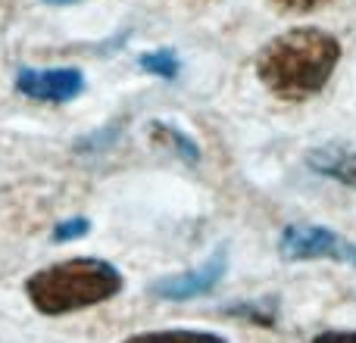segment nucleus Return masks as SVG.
Masks as SVG:
<instances>
[{"label":"nucleus","instance_id":"4","mask_svg":"<svg viewBox=\"0 0 356 343\" xmlns=\"http://www.w3.org/2000/svg\"><path fill=\"white\" fill-rule=\"evenodd\" d=\"M225 271H228V250L219 246L200 269L178 271V275H166V278L150 281L147 294L156 296V300H172V303L194 300V296H203L213 287H219V281L225 278Z\"/></svg>","mask_w":356,"mask_h":343},{"label":"nucleus","instance_id":"8","mask_svg":"<svg viewBox=\"0 0 356 343\" xmlns=\"http://www.w3.org/2000/svg\"><path fill=\"white\" fill-rule=\"evenodd\" d=\"M150 137L154 141H160L163 147H172L181 160L188 162H200V147H197L194 137H188L181 128H175V125L169 122H150Z\"/></svg>","mask_w":356,"mask_h":343},{"label":"nucleus","instance_id":"6","mask_svg":"<svg viewBox=\"0 0 356 343\" xmlns=\"http://www.w3.org/2000/svg\"><path fill=\"white\" fill-rule=\"evenodd\" d=\"M307 166L322 178H332L338 184L356 187V150L344 147H316L307 153Z\"/></svg>","mask_w":356,"mask_h":343},{"label":"nucleus","instance_id":"2","mask_svg":"<svg viewBox=\"0 0 356 343\" xmlns=\"http://www.w3.org/2000/svg\"><path fill=\"white\" fill-rule=\"evenodd\" d=\"M125 287L122 271L97 256H72L44 265L25 278V296L41 315H72L119 296Z\"/></svg>","mask_w":356,"mask_h":343},{"label":"nucleus","instance_id":"12","mask_svg":"<svg viewBox=\"0 0 356 343\" xmlns=\"http://www.w3.org/2000/svg\"><path fill=\"white\" fill-rule=\"evenodd\" d=\"M272 3L284 12H313L319 6H325L328 0H272Z\"/></svg>","mask_w":356,"mask_h":343},{"label":"nucleus","instance_id":"9","mask_svg":"<svg viewBox=\"0 0 356 343\" xmlns=\"http://www.w3.org/2000/svg\"><path fill=\"white\" fill-rule=\"evenodd\" d=\"M138 66H141L147 75H156V78H166V81L178 78V72H181V62H178L175 50H169V47H160V50H150V53H141Z\"/></svg>","mask_w":356,"mask_h":343},{"label":"nucleus","instance_id":"11","mask_svg":"<svg viewBox=\"0 0 356 343\" xmlns=\"http://www.w3.org/2000/svg\"><path fill=\"white\" fill-rule=\"evenodd\" d=\"M91 231V219H85V215H75V219H66V221H60V225L54 228V234L50 237L56 240V244H66V240H79V237H85V234Z\"/></svg>","mask_w":356,"mask_h":343},{"label":"nucleus","instance_id":"3","mask_svg":"<svg viewBox=\"0 0 356 343\" xmlns=\"http://www.w3.org/2000/svg\"><path fill=\"white\" fill-rule=\"evenodd\" d=\"M278 256L284 262H309L328 259L356 269V244L325 225H288L278 237Z\"/></svg>","mask_w":356,"mask_h":343},{"label":"nucleus","instance_id":"13","mask_svg":"<svg viewBox=\"0 0 356 343\" xmlns=\"http://www.w3.org/2000/svg\"><path fill=\"white\" fill-rule=\"evenodd\" d=\"M313 343H356V331H322L313 337Z\"/></svg>","mask_w":356,"mask_h":343},{"label":"nucleus","instance_id":"5","mask_svg":"<svg viewBox=\"0 0 356 343\" xmlns=\"http://www.w3.org/2000/svg\"><path fill=\"white\" fill-rule=\"evenodd\" d=\"M85 75L81 69L60 66V69H19L16 72V91L29 100L41 103H69L85 91Z\"/></svg>","mask_w":356,"mask_h":343},{"label":"nucleus","instance_id":"7","mask_svg":"<svg viewBox=\"0 0 356 343\" xmlns=\"http://www.w3.org/2000/svg\"><path fill=\"white\" fill-rule=\"evenodd\" d=\"M122 343H228V337L216 331H197V328H166V331H141Z\"/></svg>","mask_w":356,"mask_h":343},{"label":"nucleus","instance_id":"14","mask_svg":"<svg viewBox=\"0 0 356 343\" xmlns=\"http://www.w3.org/2000/svg\"><path fill=\"white\" fill-rule=\"evenodd\" d=\"M44 3H50V6H69V3H79V0H44Z\"/></svg>","mask_w":356,"mask_h":343},{"label":"nucleus","instance_id":"1","mask_svg":"<svg viewBox=\"0 0 356 343\" xmlns=\"http://www.w3.org/2000/svg\"><path fill=\"white\" fill-rule=\"evenodd\" d=\"M341 62V41L325 28L297 25L275 35L257 56V78L278 100L303 103L325 91Z\"/></svg>","mask_w":356,"mask_h":343},{"label":"nucleus","instance_id":"10","mask_svg":"<svg viewBox=\"0 0 356 343\" xmlns=\"http://www.w3.org/2000/svg\"><path fill=\"white\" fill-rule=\"evenodd\" d=\"M225 315H238V319H247L253 325H275V309H266L259 300L250 303H232V306L222 309Z\"/></svg>","mask_w":356,"mask_h":343}]
</instances>
